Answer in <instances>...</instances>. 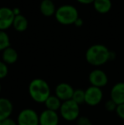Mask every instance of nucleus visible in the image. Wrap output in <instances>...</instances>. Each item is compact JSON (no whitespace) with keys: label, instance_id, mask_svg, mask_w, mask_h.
I'll return each mask as SVG.
<instances>
[{"label":"nucleus","instance_id":"nucleus-1","mask_svg":"<svg viewBox=\"0 0 124 125\" xmlns=\"http://www.w3.org/2000/svg\"><path fill=\"white\" fill-rule=\"evenodd\" d=\"M28 93L31 99L36 103L43 104L51 95V89L48 82L42 78H34L28 86Z\"/></svg>","mask_w":124,"mask_h":125},{"label":"nucleus","instance_id":"nucleus-2","mask_svg":"<svg viewBox=\"0 0 124 125\" xmlns=\"http://www.w3.org/2000/svg\"><path fill=\"white\" fill-rule=\"evenodd\" d=\"M111 50L103 44H94L87 50L85 58L88 64L94 66H100L110 61Z\"/></svg>","mask_w":124,"mask_h":125},{"label":"nucleus","instance_id":"nucleus-3","mask_svg":"<svg viewBox=\"0 0 124 125\" xmlns=\"http://www.w3.org/2000/svg\"><path fill=\"white\" fill-rule=\"evenodd\" d=\"M55 18L60 24L71 25L74 24L79 16L75 7L71 5H63L55 11Z\"/></svg>","mask_w":124,"mask_h":125},{"label":"nucleus","instance_id":"nucleus-4","mask_svg":"<svg viewBox=\"0 0 124 125\" xmlns=\"http://www.w3.org/2000/svg\"><path fill=\"white\" fill-rule=\"evenodd\" d=\"M59 112L60 116L65 121H76L80 117V105L72 100L63 101Z\"/></svg>","mask_w":124,"mask_h":125},{"label":"nucleus","instance_id":"nucleus-5","mask_svg":"<svg viewBox=\"0 0 124 125\" xmlns=\"http://www.w3.org/2000/svg\"><path fill=\"white\" fill-rule=\"evenodd\" d=\"M16 122L18 125H39V114L32 108H25L19 112Z\"/></svg>","mask_w":124,"mask_h":125},{"label":"nucleus","instance_id":"nucleus-6","mask_svg":"<svg viewBox=\"0 0 124 125\" xmlns=\"http://www.w3.org/2000/svg\"><path fill=\"white\" fill-rule=\"evenodd\" d=\"M104 94L100 88L89 86L85 89V104L89 106H96L102 101Z\"/></svg>","mask_w":124,"mask_h":125},{"label":"nucleus","instance_id":"nucleus-7","mask_svg":"<svg viewBox=\"0 0 124 125\" xmlns=\"http://www.w3.org/2000/svg\"><path fill=\"white\" fill-rule=\"evenodd\" d=\"M88 81H89L91 86L100 88L107 85L108 83V76L103 70L94 69L88 75Z\"/></svg>","mask_w":124,"mask_h":125},{"label":"nucleus","instance_id":"nucleus-8","mask_svg":"<svg viewBox=\"0 0 124 125\" xmlns=\"http://www.w3.org/2000/svg\"><path fill=\"white\" fill-rule=\"evenodd\" d=\"M75 89L71 84L67 83H60L57 84L55 89V95L57 96L61 101H66L72 99Z\"/></svg>","mask_w":124,"mask_h":125},{"label":"nucleus","instance_id":"nucleus-9","mask_svg":"<svg viewBox=\"0 0 124 125\" xmlns=\"http://www.w3.org/2000/svg\"><path fill=\"white\" fill-rule=\"evenodd\" d=\"M15 16L13 10L6 7L0 8V31H4L13 25Z\"/></svg>","mask_w":124,"mask_h":125},{"label":"nucleus","instance_id":"nucleus-10","mask_svg":"<svg viewBox=\"0 0 124 125\" xmlns=\"http://www.w3.org/2000/svg\"><path fill=\"white\" fill-rule=\"evenodd\" d=\"M59 123L60 115L58 112L45 109L39 114V125H59Z\"/></svg>","mask_w":124,"mask_h":125},{"label":"nucleus","instance_id":"nucleus-11","mask_svg":"<svg viewBox=\"0 0 124 125\" xmlns=\"http://www.w3.org/2000/svg\"><path fill=\"white\" fill-rule=\"evenodd\" d=\"M110 97L117 105L124 104V82H118L111 87Z\"/></svg>","mask_w":124,"mask_h":125},{"label":"nucleus","instance_id":"nucleus-12","mask_svg":"<svg viewBox=\"0 0 124 125\" xmlns=\"http://www.w3.org/2000/svg\"><path fill=\"white\" fill-rule=\"evenodd\" d=\"M14 111L12 101L8 98L0 97V122L6 120L11 117Z\"/></svg>","mask_w":124,"mask_h":125},{"label":"nucleus","instance_id":"nucleus-13","mask_svg":"<svg viewBox=\"0 0 124 125\" xmlns=\"http://www.w3.org/2000/svg\"><path fill=\"white\" fill-rule=\"evenodd\" d=\"M18 60V53L15 49L9 47L3 51V61L7 65L15 64Z\"/></svg>","mask_w":124,"mask_h":125},{"label":"nucleus","instance_id":"nucleus-14","mask_svg":"<svg viewBox=\"0 0 124 125\" xmlns=\"http://www.w3.org/2000/svg\"><path fill=\"white\" fill-rule=\"evenodd\" d=\"M94 10L99 14H106L111 10L112 3L111 0H94Z\"/></svg>","mask_w":124,"mask_h":125},{"label":"nucleus","instance_id":"nucleus-15","mask_svg":"<svg viewBox=\"0 0 124 125\" xmlns=\"http://www.w3.org/2000/svg\"><path fill=\"white\" fill-rule=\"evenodd\" d=\"M61 104H62V101L59 99L57 96L51 94V95L46 100V101L43 103V105H45L46 109H48V110L54 111V112H58V111H60Z\"/></svg>","mask_w":124,"mask_h":125},{"label":"nucleus","instance_id":"nucleus-16","mask_svg":"<svg viewBox=\"0 0 124 125\" xmlns=\"http://www.w3.org/2000/svg\"><path fill=\"white\" fill-rule=\"evenodd\" d=\"M40 11L45 16H51L55 13V8L52 0H43L40 4Z\"/></svg>","mask_w":124,"mask_h":125},{"label":"nucleus","instance_id":"nucleus-17","mask_svg":"<svg viewBox=\"0 0 124 125\" xmlns=\"http://www.w3.org/2000/svg\"><path fill=\"white\" fill-rule=\"evenodd\" d=\"M13 26L17 31H24L27 30V26H28V21L24 15H16V16H15Z\"/></svg>","mask_w":124,"mask_h":125},{"label":"nucleus","instance_id":"nucleus-18","mask_svg":"<svg viewBox=\"0 0 124 125\" xmlns=\"http://www.w3.org/2000/svg\"><path fill=\"white\" fill-rule=\"evenodd\" d=\"M72 100H74L76 103L78 105H82V104L85 103V90L82 89H76L74 90L72 95Z\"/></svg>","mask_w":124,"mask_h":125},{"label":"nucleus","instance_id":"nucleus-19","mask_svg":"<svg viewBox=\"0 0 124 125\" xmlns=\"http://www.w3.org/2000/svg\"><path fill=\"white\" fill-rule=\"evenodd\" d=\"M10 45V38L3 31H0V51H3Z\"/></svg>","mask_w":124,"mask_h":125},{"label":"nucleus","instance_id":"nucleus-20","mask_svg":"<svg viewBox=\"0 0 124 125\" xmlns=\"http://www.w3.org/2000/svg\"><path fill=\"white\" fill-rule=\"evenodd\" d=\"M9 73V68L8 65L4 63L3 61H0V80L3 79L7 77Z\"/></svg>","mask_w":124,"mask_h":125},{"label":"nucleus","instance_id":"nucleus-21","mask_svg":"<svg viewBox=\"0 0 124 125\" xmlns=\"http://www.w3.org/2000/svg\"><path fill=\"white\" fill-rule=\"evenodd\" d=\"M116 107H117V105L111 99L109 100H107V101L105 102V110L109 112H116Z\"/></svg>","mask_w":124,"mask_h":125},{"label":"nucleus","instance_id":"nucleus-22","mask_svg":"<svg viewBox=\"0 0 124 125\" xmlns=\"http://www.w3.org/2000/svg\"><path fill=\"white\" fill-rule=\"evenodd\" d=\"M76 125H93V124L88 117L80 116L76 120Z\"/></svg>","mask_w":124,"mask_h":125},{"label":"nucleus","instance_id":"nucleus-23","mask_svg":"<svg viewBox=\"0 0 124 125\" xmlns=\"http://www.w3.org/2000/svg\"><path fill=\"white\" fill-rule=\"evenodd\" d=\"M115 112L116 113V115H117V117L119 118H121L122 120H124V104L118 105Z\"/></svg>","mask_w":124,"mask_h":125},{"label":"nucleus","instance_id":"nucleus-24","mask_svg":"<svg viewBox=\"0 0 124 125\" xmlns=\"http://www.w3.org/2000/svg\"><path fill=\"white\" fill-rule=\"evenodd\" d=\"M1 123H2V125H18L16 121L12 119L11 117L7 118L6 120L3 121V122H1Z\"/></svg>","mask_w":124,"mask_h":125},{"label":"nucleus","instance_id":"nucleus-25","mask_svg":"<svg viewBox=\"0 0 124 125\" xmlns=\"http://www.w3.org/2000/svg\"><path fill=\"white\" fill-rule=\"evenodd\" d=\"M75 26H77V27H79V26H83V20H82L81 18H78L77 20L75 21Z\"/></svg>","mask_w":124,"mask_h":125},{"label":"nucleus","instance_id":"nucleus-26","mask_svg":"<svg viewBox=\"0 0 124 125\" xmlns=\"http://www.w3.org/2000/svg\"><path fill=\"white\" fill-rule=\"evenodd\" d=\"M77 2L81 3H83V4H89V3H92L94 2V0H77Z\"/></svg>","mask_w":124,"mask_h":125},{"label":"nucleus","instance_id":"nucleus-27","mask_svg":"<svg viewBox=\"0 0 124 125\" xmlns=\"http://www.w3.org/2000/svg\"><path fill=\"white\" fill-rule=\"evenodd\" d=\"M116 57V54L114 51H111L110 52V61H114Z\"/></svg>","mask_w":124,"mask_h":125},{"label":"nucleus","instance_id":"nucleus-28","mask_svg":"<svg viewBox=\"0 0 124 125\" xmlns=\"http://www.w3.org/2000/svg\"><path fill=\"white\" fill-rule=\"evenodd\" d=\"M13 12H14V15H15V16H16V15H20V10H19V9H17V8L13 9Z\"/></svg>","mask_w":124,"mask_h":125},{"label":"nucleus","instance_id":"nucleus-29","mask_svg":"<svg viewBox=\"0 0 124 125\" xmlns=\"http://www.w3.org/2000/svg\"><path fill=\"white\" fill-rule=\"evenodd\" d=\"M2 91V86H1V83H0V93H1Z\"/></svg>","mask_w":124,"mask_h":125},{"label":"nucleus","instance_id":"nucleus-30","mask_svg":"<svg viewBox=\"0 0 124 125\" xmlns=\"http://www.w3.org/2000/svg\"><path fill=\"white\" fill-rule=\"evenodd\" d=\"M0 125H2V123L1 122H0Z\"/></svg>","mask_w":124,"mask_h":125},{"label":"nucleus","instance_id":"nucleus-31","mask_svg":"<svg viewBox=\"0 0 124 125\" xmlns=\"http://www.w3.org/2000/svg\"><path fill=\"white\" fill-rule=\"evenodd\" d=\"M52 1H53V0H52Z\"/></svg>","mask_w":124,"mask_h":125}]
</instances>
